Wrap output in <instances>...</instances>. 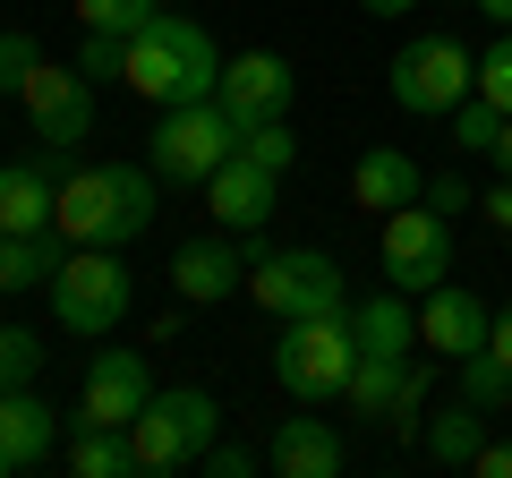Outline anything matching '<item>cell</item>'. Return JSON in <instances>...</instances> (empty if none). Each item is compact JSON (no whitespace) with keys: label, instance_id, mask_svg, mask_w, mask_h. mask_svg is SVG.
I'll list each match as a JSON object with an SVG mask.
<instances>
[{"label":"cell","instance_id":"39","mask_svg":"<svg viewBox=\"0 0 512 478\" xmlns=\"http://www.w3.org/2000/svg\"><path fill=\"white\" fill-rule=\"evenodd\" d=\"M478 9H487V18H495V26H512V0H478Z\"/></svg>","mask_w":512,"mask_h":478},{"label":"cell","instance_id":"22","mask_svg":"<svg viewBox=\"0 0 512 478\" xmlns=\"http://www.w3.org/2000/svg\"><path fill=\"white\" fill-rule=\"evenodd\" d=\"M410 368L419 359H376V350H359V368H350V385H342V402H350V419H393V393L410 385Z\"/></svg>","mask_w":512,"mask_h":478},{"label":"cell","instance_id":"14","mask_svg":"<svg viewBox=\"0 0 512 478\" xmlns=\"http://www.w3.org/2000/svg\"><path fill=\"white\" fill-rule=\"evenodd\" d=\"M342 461H350V444L333 419H316V402H299L265 436V470H282V478H342Z\"/></svg>","mask_w":512,"mask_h":478},{"label":"cell","instance_id":"36","mask_svg":"<svg viewBox=\"0 0 512 478\" xmlns=\"http://www.w3.org/2000/svg\"><path fill=\"white\" fill-rule=\"evenodd\" d=\"M487 350H495V359L512 368V308H495V333H487Z\"/></svg>","mask_w":512,"mask_h":478},{"label":"cell","instance_id":"1","mask_svg":"<svg viewBox=\"0 0 512 478\" xmlns=\"http://www.w3.org/2000/svg\"><path fill=\"white\" fill-rule=\"evenodd\" d=\"M120 86L137 94V103L171 111V103H205V94H222V52L214 35H205L197 18H146L137 35H128V60H120Z\"/></svg>","mask_w":512,"mask_h":478},{"label":"cell","instance_id":"33","mask_svg":"<svg viewBox=\"0 0 512 478\" xmlns=\"http://www.w3.org/2000/svg\"><path fill=\"white\" fill-rule=\"evenodd\" d=\"M427 205H436V214H470V188H461L453 171H436V180H427Z\"/></svg>","mask_w":512,"mask_h":478},{"label":"cell","instance_id":"6","mask_svg":"<svg viewBox=\"0 0 512 478\" xmlns=\"http://www.w3.org/2000/svg\"><path fill=\"white\" fill-rule=\"evenodd\" d=\"M384 86H393V103H402L410 120H453V111L478 94V60L461 52L453 35H419V43L393 52Z\"/></svg>","mask_w":512,"mask_h":478},{"label":"cell","instance_id":"4","mask_svg":"<svg viewBox=\"0 0 512 478\" xmlns=\"http://www.w3.org/2000/svg\"><path fill=\"white\" fill-rule=\"evenodd\" d=\"M214 436H222V402H214V393H197V385H171V393H154V402L137 410V419H128L137 470H154V478H171V470H197Z\"/></svg>","mask_w":512,"mask_h":478},{"label":"cell","instance_id":"24","mask_svg":"<svg viewBox=\"0 0 512 478\" xmlns=\"http://www.w3.org/2000/svg\"><path fill=\"white\" fill-rule=\"evenodd\" d=\"M239 154L265 163V171H291L299 163V137H291V120H248V129H239Z\"/></svg>","mask_w":512,"mask_h":478},{"label":"cell","instance_id":"2","mask_svg":"<svg viewBox=\"0 0 512 478\" xmlns=\"http://www.w3.org/2000/svg\"><path fill=\"white\" fill-rule=\"evenodd\" d=\"M52 231L69 248H128L154 231V171L146 163H86L60 180V214Z\"/></svg>","mask_w":512,"mask_h":478},{"label":"cell","instance_id":"35","mask_svg":"<svg viewBox=\"0 0 512 478\" xmlns=\"http://www.w3.org/2000/svg\"><path fill=\"white\" fill-rule=\"evenodd\" d=\"M487 222L512 239V180H504V188H487Z\"/></svg>","mask_w":512,"mask_h":478},{"label":"cell","instance_id":"25","mask_svg":"<svg viewBox=\"0 0 512 478\" xmlns=\"http://www.w3.org/2000/svg\"><path fill=\"white\" fill-rule=\"evenodd\" d=\"M461 393H470L478 410H504L512 402V368L495 359V350H470V359H461Z\"/></svg>","mask_w":512,"mask_h":478},{"label":"cell","instance_id":"12","mask_svg":"<svg viewBox=\"0 0 512 478\" xmlns=\"http://www.w3.org/2000/svg\"><path fill=\"white\" fill-rule=\"evenodd\" d=\"M487 333H495V308L478 291H461V282H436V291L419 299V350L427 359H470V350H487Z\"/></svg>","mask_w":512,"mask_h":478},{"label":"cell","instance_id":"28","mask_svg":"<svg viewBox=\"0 0 512 478\" xmlns=\"http://www.w3.org/2000/svg\"><path fill=\"white\" fill-rule=\"evenodd\" d=\"M35 368H43V342H35L26 325H0V393L35 385Z\"/></svg>","mask_w":512,"mask_h":478},{"label":"cell","instance_id":"26","mask_svg":"<svg viewBox=\"0 0 512 478\" xmlns=\"http://www.w3.org/2000/svg\"><path fill=\"white\" fill-rule=\"evenodd\" d=\"M146 18H163V0H77V26H103V35H137Z\"/></svg>","mask_w":512,"mask_h":478},{"label":"cell","instance_id":"19","mask_svg":"<svg viewBox=\"0 0 512 478\" xmlns=\"http://www.w3.org/2000/svg\"><path fill=\"white\" fill-rule=\"evenodd\" d=\"M52 436H60V410L43 402V393H0V470H35L43 453H52Z\"/></svg>","mask_w":512,"mask_h":478},{"label":"cell","instance_id":"31","mask_svg":"<svg viewBox=\"0 0 512 478\" xmlns=\"http://www.w3.org/2000/svg\"><path fill=\"white\" fill-rule=\"evenodd\" d=\"M197 470H205V478H256V470H265V453H256V444H231V436H214Z\"/></svg>","mask_w":512,"mask_h":478},{"label":"cell","instance_id":"21","mask_svg":"<svg viewBox=\"0 0 512 478\" xmlns=\"http://www.w3.org/2000/svg\"><path fill=\"white\" fill-rule=\"evenodd\" d=\"M478 444H487V410H478L470 393H461V402H444L436 419H427V461H436V470H470Z\"/></svg>","mask_w":512,"mask_h":478},{"label":"cell","instance_id":"32","mask_svg":"<svg viewBox=\"0 0 512 478\" xmlns=\"http://www.w3.org/2000/svg\"><path fill=\"white\" fill-rule=\"evenodd\" d=\"M120 60H128V35H103V26H86V60H77V69H86V77H120Z\"/></svg>","mask_w":512,"mask_h":478},{"label":"cell","instance_id":"13","mask_svg":"<svg viewBox=\"0 0 512 478\" xmlns=\"http://www.w3.org/2000/svg\"><path fill=\"white\" fill-rule=\"evenodd\" d=\"M154 402V368L137 350H94L86 359V393H77V419L86 427H128Z\"/></svg>","mask_w":512,"mask_h":478},{"label":"cell","instance_id":"17","mask_svg":"<svg viewBox=\"0 0 512 478\" xmlns=\"http://www.w3.org/2000/svg\"><path fill=\"white\" fill-rule=\"evenodd\" d=\"M60 214V154H26V163H0V231H52Z\"/></svg>","mask_w":512,"mask_h":478},{"label":"cell","instance_id":"30","mask_svg":"<svg viewBox=\"0 0 512 478\" xmlns=\"http://www.w3.org/2000/svg\"><path fill=\"white\" fill-rule=\"evenodd\" d=\"M35 69H43V43L26 35V26H9V35H0V94H18Z\"/></svg>","mask_w":512,"mask_h":478},{"label":"cell","instance_id":"29","mask_svg":"<svg viewBox=\"0 0 512 478\" xmlns=\"http://www.w3.org/2000/svg\"><path fill=\"white\" fill-rule=\"evenodd\" d=\"M478 103H495V111L512 120V26L487 43V52H478Z\"/></svg>","mask_w":512,"mask_h":478},{"label":"cell","instance_id":"15","mask_svg":"<svg viewBox=\"0 0 512 478\" xmlns=\"http://www.w3.org/2000/svg\"><path fill=\"white\" fill-rule=\"evenodd\" d=\"M291 60L282 52H239V60H222V111H231L239 129L248 120H282L291 111Z\"/></svg>","mask_w":512,"mask_h":478},{"label":"cell","instance_id":"16","mask_svg":"<svg viewBox=\"0 0 512 478\" xmlns=\"http://www.w3.org/2000/svg\"><path fill=\"white\" fill-rule=\"evenodd\" d=\"M274 197H282V171L248 163V154H231V163L205 180V205H214L222 231H265V222H274Z\"/></svg>","mask_w":512,"mask_h":478},{"label":"cell","instance_id":"10","mask_svg":"<svg viewBox=\"0 0 512 478\" xmlns=\"http://www.w3.org/2000/svg\"><path fill=\"white\" fill-rule=\"evenodd\" d=\"M248 257H256L248 231L180 239V248H171V291H180V308H222L231 291H248Z\"/></svg>","mask_w":512,"mask_h":478},{"label":"cell","instance_id":"8","mask_svg":"<svg viewBox=\"0 0 512 478\" xmlns=\"http://www.w3.org/2000/svg\"><path fill=\"white\" fill-rule=\"evenodd\" d=\"M52 316L69 333H111L128 316V265H120V248H69L60 257V274H52Z\"/></svg>","mask_w":512,"mask_h":478},{"label":"cell","instance_id":"7","mask_svg":"<svg viewBox=\"0 0 512 478\" xmlns=\"http://www.w3.org/2000/svg\"><path fill=\"white\" fill-rule=\"evenodd\" d=\"M248 299L265 316H333V308H350V282H342V265L325 257V248H265V257L248 265Z\"/></svg>","mask_w":512,"mask_h":478},{"label":"cell","instance_id":"20","mask_svg":"<svg viewBox=\"0 0 512 478\" xmlns=\"http://www.w3.org/2000/svg\"><path fill=\"white\" fill-rule=\"evenodd\" d=\"M60 257H69V239L60 231H0V291H52Z\"/></svg>","mask_w":512,"mask_h":478},{"label":"cell","instance_id":"5","mask_svg":"<svg viewBox=\"0 0 512 478\" xmlns=\"http://www.w3.org/2000/svg\"><path fill=\"white\" fill-rule=\"evenodd\" d=\"M231 154H239V120L222 111V94H205V103H171V111H163L146 171H154L163 188H205Z\"/></svg>","mask_w":512,"mask_h":478},{"label":"cell","instance_id":"38","mask_svg":"<svg viewBox=\"0 0 512 478\" xmlns=\"http://www.w3.org/2000/svg\"><path fill=\"white\" fill-rule=\"evenodd\" d=\"M495 171L512 180V120H504V137H495Z\"/></svg>","mask_w":512,"mask_h":478},{"label":"cell","instance_id":"34","mask_svg":"<svg viewBox=\"0 0 512 478\" xmlns=\"http://www.w3.org/2000/svg\"><path fill=\"white\" fill-rule=\"evenodd\" d=\"M478 478H512V436H487L478 444V461H470Z\"/></svg>","mask_w":512,"mask_h":478},{"label":"cell","instance_id":"37","mask_svg":"<svg viewBox=\"0 0 512 478\" xmlns=\"http://www.w3.org/2000/svg\"><path fill=\"white\" fill-rule=\"evenodd\" d=\"M367 18H402V9H419V0H359Z\"/></svg>","mask_w":512,"mask_h":478},{"label":"cell","instance_id":"27","mask_svg":"<svg viewBox=\"0 0 512 478\" xmlns=\"http://www.w3.org/2000/svg\"><path fill=\"white\" fill-rule=\"evenodd\" d=\"M495 137H504V111L470 94V103L453 111V154H495Z\"/></svg>","mask_w":512,"mask_h":478},{"label":"cell","instance_id":"9","mask_svg":"<svg viewBox=\"0 0 512 478\" xmlns=\"http://www.w3.org/2000/svg\"><path fill=\"white\" fill-rule=\"evenodd\" d=\"M444 274H453V214H436L427 197H410L402 214H384V282L427 299Z\"/></svg>","mask_w":512,"mask_h":478},{"label":"cell","instance_id":"11","mask_svg":"<svg viewBox=\"0 0 512 478\" xmlns=\"http://www.w3.org/2000/svg\"><path fill=\"white\" fill-rule=\"evenodd\" d=\"M18 103H26V120H35V137L52 154H69V146L94 137V77L86 69H52V60H43V69L18 86Z\"/></svg>","mask_w":512,"mask_h":478},{"label":"cell","instance_id":"23","mask_svg":"<svg viewBox=\"0 0 512 478\" xmlns=\"http://www.w3.org/2000/svg\"><path fill=\"white\" fill-rule=\"evenodd\" d=\"M69 470L77 478H137V444H128V427L69 419Z\"/></svg>","mask_w":512,"mask_h":478},{"label":"cell","instance_id":"3","mask_svg":"<svg viewBox=\"0 0 512 478\" xmlns=\"http://www.w3.org/2000/svg\"><path fill=\"white\" fill-rule=\"evenodd\" d=\"M350 368H359V325H350V308L333 316H291L274 342V376L291 402H342Z\"/></svg>","mask_w":512,"mask_h":478},{"label":"cell","instance_id":"18","mask_svg":"<svg viewBox=\"0 0 512 478\" xmlns=\"http://www.w3.org/2000/svg\"><path fill=\"white\" fill-rule=\"evenodd\" d=\"M410 197H427V171L410 163L402 146H367L359 163H350V205H359V214H402Z\"/></svg>","mask_w":512,"mask_h":478}]
</instances>
